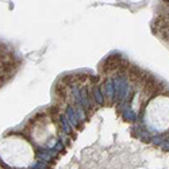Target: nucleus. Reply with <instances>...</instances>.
Masks as SVG:
<instances>
[{"mask_svg": "<svg viewBox=\"0 0 169 169\" xmlns=\"http://www.w3.org/2000/svg\"><path fill=\"white\" fill-rule=\"evenodd\" d=\"M1 161L15 169H27L35 162V150L27 138L19 134H7L1 138Z\"/></svg>", "mask_w": 169, "mask_h": 169, "instance_id": "1", "label": "nucleus"}, {"mask_svg": "<svg viewBox=\"0 0 169 169\" xmlns=\"http://www.w3.org/2000/svg\"><path fill=\"white\" fill-rule=\"evenodd\" d=\"M144 122L149 130L164 133L169 129V96H154L145 107Z\"/></svg>", "mask_w": 169, "mask_h": 169, "instance_id": "3", "label": "nucleus"}, {"mask_svg": "<svg viewBox=\"0 0 169 169\" xmlns=\"http://www.w3.org/2000/svg\"><path fill=\"white\" fill-rule=\"evenodd\" d=\"M25 130L32 144L42 149H49L57 144L58 124L53 115H32L31 119L25 126Z\"/></svg>", "mask_w": 169, "mask_h": 169, "instance_id": "2", "label": "nucleus"}]
</instances>
